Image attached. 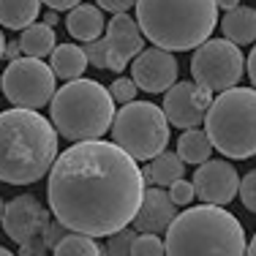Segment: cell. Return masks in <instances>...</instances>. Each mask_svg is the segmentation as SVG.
I'll list each match as a JSON object with an SVG mask.
<instances>
[{
	"mask_svg": "<svg viewBox=\"0 0 256 256\" xmlns=\"http://www.w3.org/2000/svg\"><path fill=\"white\" fill-rule=\"evenodd\" d=\"M216 6H218V8H224V11H232V8L240 6V0H216Z\"/></svg>",
	"mask_w": 256,
	"mask_h": 256,
	"instance_id": "d590c367",
	"label": "cell"
},
{
	"mask_svg": "<svg viewBox=\"0 0 256 256\" xmlns=\"http://www.w3.org/2000/svg\"><path fill=\"white\" fill-rule=\"evenodd\" d=\"M52 128L68 142H90L109 131L114 118V101L96 79H71L54 90L50 101Z\"/></svg>",
	"mask_w": 256,
	"mask_h": 256,
	"instance_id": "5b68a950",
	"label": "cell"
},
{
	"mask_svg": "<svg viewBox=\"0 0 256 256\" xmlns=\"http://www.w3.org/2000/svg\"><path fill=\"white\" fill-rule=\"evenodd\" d=\"M104 11H112V14H126L128 8H134L136 0H96Z\"/></svg>",
	"mask_w": 256,
	"mask_h": 256,
	"instance_id": "1f68e13d",
	"label": "cell"
},
{
	"mask_svg": "<svg viewBox=\"0 0 256 256\" xmlns=\"http://www.w3.org/2000/svg\"><path fill=\"white\" fill-rule=\"evenodd\" d=\"M3 46H6V36H3V30H0V60H3Z\"/></svg>",
	"mask_w": 256,
	"mask_h": 256,
	"instance_id": "f35d334b",
	"label": "cell"
},
{
	"mask_svg": "<svg viewBox=\"0 0 256 256\" xmlns=\"http://www.w3.org/2000/svg\"><path fill=\"white\" fill-rule=\"evenodd\" d=\"M0 224H3L6 234H8L16 246H22V242L38 237L41 232L46 229V224H50V210H46L33 194H20V196H14L8 204H3V218H0Z\"/></svg>",
	"mask_w": 256,
	"mask_h": 256,
	"instance_id": "8fae6325",
	"label": "cell"
},
{
	"mask_svg": "<svg viewBox=\"0 0 256 256\" xmlns=\"http://www.w3.org/2000/svg\"><path fill=\"white\" fill-rule=\"evenodd\" d=\"M131 256H164L161 234H136L131 242Z\"/></svg>",
	"mask_w": 256,
	"mask_h": 256,
	"instance_id": "cb8c5ba5",
	"label": "cell"
},
{
	"mask_svg": "<svg viewBox=\"0 0 256 256\" xmlns=\"http://www.w3.org/2000/svg\"><path fill=\"white\" fill-rule=\"evenodd\" d=\"M246 71V58L240 46L226 38H207L194 50L191 58V76L194 84L207 88L210 93H224L229 88H237Z\"/></svg>",
	"mask_w": 256,
	"mask_h": 256,
	"instance_id": "ba28073f",
	"label": "cell"
},
{
	"mask_svg": "<svg viewBox=\"0 0 256 256\" xmlns=\"http://www.w3.org/2000/svg\"><path fill=\"white\" fill-rule=\"evenodd\" d=\"M134 8L142 36L166 52L196 50L218 25L216 0H136Z\"/></svg>",
	"mask_w": 256,
	"mask_h": 256,
	"instance_id": "3957f363",
	"label": "cell"
},
{
	"mask_svg": "<svg viewBox=\"0 0 256 256\" xmlns=\"http://www.w3.org/2000/svg\"><path fill=\"white\" fill-rule=\"evenodd\" d=\"M44 25H50V28L58 25V11H52V8H50V14H44Z\"/></svg>",
	"mask_w": 256,
	"mask_h": 256,
	"instance_id": "8d00e7d4",
	"label": "cell"
},
{
	"mask_svg": "<svg viewBox=\"0 0 256 256\" xmlns=\"http://www.w3.org/2000/svg\"><path fill=\"white\" fill-rule=\"evenodd\" d=\"M20 50L25 58H46L54 50V30L44 22H33L22 30L20 36Z\"/></svg>",
	"mask_w": 256,
	"mask_h": 256,
	"instance_id": "ffe728a7",
	"label": "cell"
},
{
	"mask_svg": "<svg viewBox=\"0 0 256 256\" xmlns=\"http://www.w3.org/2000/svg\"><path fill=\"white\" fill-rule=\"evenodd\" d=\"M148 172H150V182H153V186L169 188L174 180L182 178V172H186V164L180 161L178 153H169V150H164V153H158L153 161H150Z\"/></svg>",
	"mask_w": 256,
	"mask_h": 256,
	"instance_id": "7402d4cb",
	"label": "cell"
},
{
	"mask_svg": "<svg viewBox=\"0 0 256 256\" xmlns=\"http://www.w3.org/2000/svg\"><path fill=\"white\" fill-rule=\"evenodd\" d=\"M0 256H14V251H8V248H3V246H0Z\"/></svg>",
	"mask_w": 256,
	"mask_h": 256,
	"instance_id": "ab89813d",
	"label": "cell"
},
{
	"mask_svg": "<svg viewBox=\"0 0 256 256\" xmlns=\"http://www.w3.org/2000/svg\"><path fill=\"white\" fill-rule=\"evenodd\" d=\"M246 229L229 210L216 204L188 207L166 226L164 256H242Z\"/></svg>",
	"mask_w": 256,
	"mask_h": 256,
	"instance_id": "277c9868",
	"label": "cell"
},
{
	"mask_svg": "<svg viewBox=\"0 0 256 256\" xmlns=\"http://www.w3.org/2000/svg\"><path fill=\"white\" fill-rule=\"evenodd\" d=\"M0 76H3V93L11 101V106L38 112L54 96V74L50 66L38 58L11 60L8 68Z\"/></svg>",
	"mask_w": 256,
	"mask_h": 256,
	"instance_id": "9c48e42d",
	"label": "cell"
},
{
	"mask_svg": "<svg viewBox=\"0 0 256 256\" xmlns=\"http://www.w3.org/2000/svg\"><path fill=\"white\" fill-rule=\"evenodd\" d=\"M50 68L54 76L60 79H79L88 68V58H84L82 46L76 44H54V50L50 52Z\"/></svg>",
	"mask_w": 256,
	"mask_h": 256,
	"instance_id": "ac0fdd59",
	"label": "cell"
},
{
	"mask_svg": "<svg viewBox=\"0 0 256 256\" xmlns=\"http://www.w3.org/2000/svg\"><path fill=\"white\" fill-rule=\"evenodd\" d=\"M58 158V131L44 114L11 106L0 112V182L33 186Z\"/></svg>",
	"mask_w": 256,
	"mask_h": 256,
	"instance_id": "7a4b0ae2",
	"label": "cell"
},
{
	"mask_svg": "<svg viewBox=\"0 0 256 256\" xmlns=\"http://www.w3.org/2000/svg\"><path fill=\"white\" fill-rule=\"evenodd\" d=\"M204 134L210 144L232 161L256 156V90L229 88L204 112Z\"/></svg>",
	"mask_w": 256,
	"mask_h": 256,
	"instance_id": "8992f818",
	"label": "cell"
},
{
	"mask_svg": "<svg viewBox=\"0 0 256 256\" xmlns=\"http://www.w3.org/2000/svg\"><path fill=\"white\" fill-rule=\"evenodd\" d=\"M134 237H136V232L134 229H120V232H114V234H109V240H106V254L109 256H131V242H134Z\"/></svg>",
	"mask_w": 256,
	"mask_h": 256,
	"instance_id": "d4e9b609",
	"label": "cell"
},
{
	"mask_svg": "<svg viewBox=\"0 0 256 256\" xmlns=\"http://www.w3.org/2000/svg\"><path fill=\"white\" fill-rule=\"evenodd\" d=\"M66 28H68L71 38L88 44V41L101 38L106 22H104V14H101L98 6H84V3H79V6H74V8H71V14L66 16Z\"/></svg>",
	"mask_w": 256,
	"mask_h": 256,
	"instance_id": "2e32d148",
	"label": "cell"
},
{
	"mask_svg": "<svg viewBox=\"0 0 256 256\" xmlns=\"http://www.w3.org/2000/svg\"><path fill=\"white\" fill-rule=\"evenodd\" d=\"M221 33L226 36V41L242 46V44H254L256 41V11L248 6H237L224 14L221 20Z\"/></svg>",
	"mask_w": 256,
	"mask_h": 256,
	"instance_id": "e0dca14e",
	"label": "cell"
},
{
	"mask_svg": "<svg viewBox=\"0 0 256 256\" xmlns=\"http://www.w3.org/2000/svg\"><path fill=\"white\" fill-rule=\"evenodd\" d=\"M0 218H3V199H0Z\"/></svg>",
	"mask_w": 256,
	"mask_h": 256,
	"instance_id": "60d3db41",
	"label": "cell"
},
{
	"mask_svg": "<svg viewBox=\"0 0 256 256\" xmlns=\"http://www.w3.org/2000/svg\"><path fill=\"white\" fill-rule=\"evenodd\" d=\"M194 196L202 199V204H216L224 207L237 196V188H240V178H237V169L229 161H216V158H207L204 164H199L196 172H194Z\"/></svg>",
	"mask_w": 256,
	"mask_h": 256,
	"instance_id": "7c38bea8",
	"label": "cell"
},
{
	"mask_svg": "<svg viewBox=\"0 0 256 256\" xmlns=\"http://www.w3.org/2000/svg\"><path fill=\"white\" fill-rule=\"evenodd\" d=\"M112 142L134 161H153L169 144V120L161 106L150 101H128L114 109Z\"/></svg>",
	"mask_w": 256,
	"mask_h": 256,
	"instance_id": "52a82bcc",
	"label": "cell"
},
{
	"mask_svg": "<svg viewBox=\"0 0 256 256\" xmlns=\"http://www.w3.org/2000/svg\"><path fill=\"white\" fill-rule=\"evenodd\" d=\"M210 150H212L210 139L199 128H186L178 139V156L182 164H196L199 166V164H204L210 158Z\"/></svg>",
	"mask_w": 256,
	"mask_h": 256,
	"instance_id": "44dd1931",
	"label": "cell"
},
{
	"mask_svg": "<svg viewBox=\"0 0 256 256\" xmlns=\"http://www.w3.org/2000/svg\"><path fill=\"white\" fill-rule=\"evenodd\" d=\"M41 14V0H0V25L8 30H25Z\"/></svg>",
	"mask_w": 256,
	"mask_h": 256,
	"instance_id": "d6986e66",
	"label": "cell"
},
{
	"mask_svg": "<svg viewBox=\"0 0 256 256\" xmlns=\"http://www.w3.org/2000/svg\"><path fill=\"white\" fill-rule=\"evenodd\" d=\"M41 3H46L52 11H71L74 6L82 3V0H41Z\"/></svg>",
	"mask_w": 256,
	"mask_h": 256,
	"instance_id": "d6a6232c",
	"label": "cell"
},
{
	"mask_svg": "<svg viewBox=\"0 0 256 256\" xmlns=\"http://www.w3.org/2000/svg\"><path fill=\"white\" fill-rule=\"evenodd\" d=\"M242 256H256V232H254V240L246 246V254H242Z\"/></svg>",
	"mask_w": 256,
	"mask_h": 256,
	"instance_id": "74e56055",
	"label": "cell"
},
{
	"mask_svg": "<svg viewBox=\"0 0 256 256\" xmlns=\"http://www.w3.org/2000/svg\"><path fill=\"white\" fill-rule=\"evenodd\" d=\"M174 216H178V207L172 204V199L164 188H144L139 210L131 224L136 234H161L174 221Z\"/></svg>",
	"mask_w": 256,
	"mask_h": 256,
	"instance_id": "9a60e30c",
	"label": "cell"
},
{
	"mask_svg": "<svg viewBox=\"0 0 256 256\" xmlns=\"http://www.w3.org/2000/svg\"><path fill=\"white\" fill-rule=\"evenodd\" d=\"M237 196L242 199L248 212H256V169L248 172L246 178L240 180V188H237Z\"/></svg>",
	"mask_w": 256,
	"mask_h": 256,
	"instance_id": "83f0119b",
	"label": "cell"
},
{
	"mask_svg": "<svg viewBox=\"0 0 256 256\" xmlns=\"http://www.w3.org/2000/svg\"><path fill=\"white\" fill-rule=\"evenodd\" d=\"M84 58H88V66H96V68H106V44L104 38H96V41H88L82 46Z\"/></svg>",
	"mask_w": 256,
	"mask_h": 256,
	"instance_id": "f1b7e54d",
	"label": "cell"
},
{
	"mask_svg": "<svg viewBox=\"0 0 256 256\" xmlns=\"http://www.w3.org/2000/svg\"><path fill=\"white\" fill-rule=\"evenodd\" d=\"M20 54H22V50H20V41H6V46H3V58L16 60Z\"/></svg>",
	"mask_w": 256,
	"mask_h": 256,
	"instance_id": "836d02e7",
	"label": "cell"
},
{
	"mask_svg": "<svg viewBox=\"0 0 256 256\" xmlns=\"http://www.w3.org/2000/svg\"><path fill=\"white\" fill-rule=\"evenodd\" d=\"M254 11H256V8H254Z\"/></svg>",
	"mask_w": 256,
	"mask_h": 256,
	"instance_id": "7bdbcfd3",
	"label": "cell"
},
{
	"mask_svg": "<svg viewBox=\"0 0 256 256\" xmlns=\"http://www.w3.org/2000/svg\"><path fill=\"white\" fill-rule=\"evenodd\" d=\"M212 104V93L207 88H199L194 82H174L164 93V114L178 128H196L204 123V112Z\"/></svg>",
	"mask_w": 256,
	"mask_h": 256,
	"instance_id": "30bf717a",
	"label": "cell"
},
{
	"mask_svg": "<svg viewBox=\"0 0 256 256\" xmlns=\"http://www.w3.org/2000/svg\"><path fill=\"white\" fill-rule=\"evenodd\" d=\"M66 234H68V229H66L63 224H58V221H50V224H46V229L41 232V237H44L46 248H54V246H58V242L63 240Z\"/></svg>",
	"mask_w": 256,
	"mask_h": 256,
	"instance_id": "f546056e",
	"label": "cell"
},
{
	"mask_svg": "<svg viewBox=\"0 0 256 256\" xmlns=\"http://www.w3.org/2000/svg\"><path fill=\"white\" fill-rule=\"evenodd\" d=\"M0 93H3V76H0Z\"/></svg>",
	"mask_w": 256,
	"mask_h": 256,
	"instance_id": "b9f144b4",
	"label": "cell"
},
{
	"mask_svg": "<svg viewBox=\"0 0 256 256\" xmlns=\"http://www.w3.org/2000/svg\"><path fill=\"white\" fill-rule=\"evenodd\" d=\"M112 101H120V104H128V101H136V93L139 88L134 84V79H126V76H118L112 82V88H106Z\"/></svg>",
	"mask_w": 256,
	"mask_h": 256,
	"instance_id": "484cf974",
	"label": "cell"
},
{
	"mask_svg": "<svg viewBox=\"0 0 256 256\" xmlns=\"http://www.w3.org/2000/svg\"><path fill=\"white\" fill-rule=\"evenodd\" d=\"M246 68H248V76H251V82H254V90H256V46L251 50V54L246 58Z\"/></svg>",
	"mask_w": 256,
	"mask_h": 256,
	"instance_id": "e575fe53",
	"label": "cell"
},
{
	"mask_svg": "<svg viewBox=\"0 0 256 256\" xmlns=\"http://www.w3.org/2000/svg\"><path fill=\"white\" fill-rule=\"evenodd\" d=\"M104 44H106V68L114 74H123L128 60L136 58L144 50V36L139 30L136 20L128 14H114L109 25L104 28Z\"/></svg>",
	"mask_w": 256,
	"mask_h": 256,
	"instance_id": "5bb4252c",
	"label": "cell"
},
{
	"mask_svg": "<svg viewBox=\"0 0 256 256\" xmlns=\"http://www.w3.org/2000/svg\"><path fill=\"white\" fill-rule=\"evenodd\" d=\"M131 79L144 93H166L178 82V60L172 52L158 46L142 50L131 63Z\"/></svg>",
	"mask_w": 256,
	"mask_h": 256,
	"instance_id": "4fadbf2b",
	"label": "cell"
},
{
	"mask_svg": "<svg viewBox=\"0 0 256 256\" xmlns=\"http://www.w3.org/2000/svg\"><path fill=\"white\" fill-rule=\"evenodd\" d=\"M46 174L54 221L88 237H109L126 229L144 194L136 161L104 139L71 144L54 158Z\"/></svg>",
	"mask_w": 256,
	"mask_h": 256,
	"instance_id": "6da1fadb",
	"label": "cell"
},
{
	"mask_svg": "<svg viewBox=\"0 0 256 256\" xmlns=\"http://www.w3.org/2000/svg\"><path fill=\"white\" fill-rule=\"evenodd\" d=\"M52 256H109L106 248L96 242V237L79 234V232H68L58 246L52 248Z\"/></svg>",
	"mask_w": 256,
	"mask_h": 256,
	"instance_id": "603a6c76",
	"label": "cell"
},
{
	"mask_svg": "<svg viewBox=\"0 0 256 256\" xmlns=\"http://www.w3.org/2000/svg\"><path fill=\"white\" fill-rule=\"evenodd\" d=\"M169 199H172L174 207H191L194 202V186L188 180H174L172 186H169Z\"/></svg>",
	"mask_w": 256,
	"mask_h": 256,
	"instance_id": "4316f807",
	"label": "cell"
},
{
	"mask_svg": "<svg viewBox=\"0 0 256 256\" xmlns=\"http://www.w3.org/2000/svg\"><path fill=\"white\" fill-rule=\"evenodd\" d=\"M46 251H50V248H46V242H44V237H41V234L20 246V256H44Z\"/></svg>",
	"mask_w": 256,
	"mask_h": 256,
	"instance_id": "4dcf8cb0",
	"label": "cell"
}]
</instances>
